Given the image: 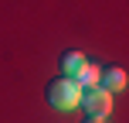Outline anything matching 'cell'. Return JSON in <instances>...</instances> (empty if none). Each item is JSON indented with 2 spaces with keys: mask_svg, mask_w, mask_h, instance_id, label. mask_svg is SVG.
Returning a JSON list of instances; mask_svg holds the SVG:
<instances>
[{
  "mask_svg": "<svg viewBox=\"0 0 129 123\" xmlns=\"http://www.w3.org/2000/svg\"><path fill=\"white\" fill-rule=\"evenodd\" d=\"M78 106H82L88 116H109L112 110V92H105L102 85H88V89H82V99H78Z\"/></svg>",
  "mask_w": 129,
  "mask_h": 123,
  "instance_id": "obj_2",
  "label": "cell"
},
{
  "mask_svg": "<svg viewBox=\"0 0 129 123\" xmlns=\"http://www.w3.org/2000/svg\"><path fill=\"white\" fill-rule=\"evenodd\" d=\"M75 85H78V89H88V85H99V68H95L92 62H85V68H82V72L75 75Z\"/></svg>",
  "mask_w": 129,
  "mask_h": 123,
  "instance_id": "obj_5",
  "label": "cell"
},
{
  "mask_svg": "<svg viewBox=\"0 0 129 123\" xmlns=\"http://www.w3.org/2000/svg\"><path fill=\"white\" fill-rule=\"evenodd\" d=\"M44 99L51 110H75L78 99H82V89H78L71 79H51V82L44 85Z\"/></svg>",
  "mask_w": 129,
  "mask_h": 123,
  "instance_id": "obj_1",
  "label": "cell"
},
{
  "mask_svg": "<svg viewBox=\"0 0 129 123\" xmlns=\"http://www.w3.org/2000/svg\"><path fill=\"white\" fill-rule=\"evenodd\" d=\"M85 62H88V58H85L82 51H75V48H71V51H61V58H58L61 79H71V82H75V75L85 68Z\"/></svg>",
  "mask_w": 129,
  "mask_h": 123,
  "instance_id": "obj_3",
  "label": "cell"
},
{
  "mask_svg": "<svg viewBox=\"0 0 129 123\" xmlns=\"http://www.w3.org/2000/svg\"><path fill=\"white\" fill-rule=\"evenodd\" d=\"M85 123H105V120H99V116H88V120H85Z\"/></svg>",
  "mask_w": 129,
  "mask_h": 123,
  "instance_id": "obj_6",
  "label": "cell"
},
{
  "mask_svg": "<svg viewBox=\"0 0 129 123\" xmlns=\"http://www.w3.org/2000/svg\"><path fill=\"white\" fill-rule=\"evenodd\" d=\"M99 85H102L105 92L122 89V85H126V68H122V65H109V68H102V72H99Z\"/></svg>",
  "mask_w": 129,
  "mask_h": 123,
  "instance_id": "obj_4",
  "label": "cell"
}]
</instances>
